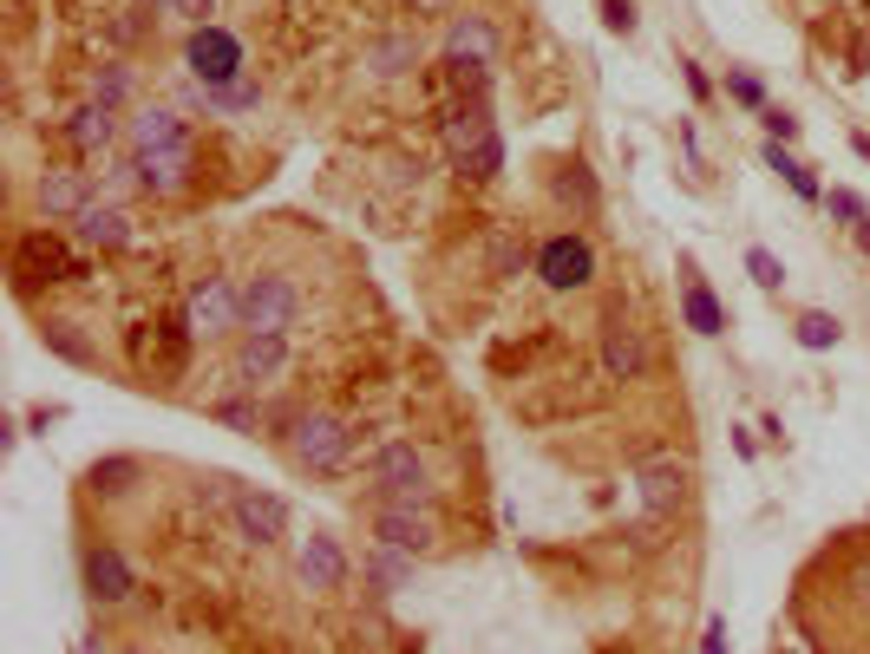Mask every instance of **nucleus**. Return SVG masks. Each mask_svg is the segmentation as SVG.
Here are the masks:
<instances>
[{
	"mask_svg": "<svg viewBox=\"0 0 870 654\" xmlns=\"http://www.w3.org/2000/svg\"><path fill=\"white\" fill-rule=\"evenodd\" d=\"M131 177H138V190H151V197L183 190V183H190V144H170V151H138V157H131Z\"/></svg>",
	"mask_w": 870,
	"mask_h": 654,
	"instance_id": "13",
	"label": "nucleus"
},
{
	"mask_svg": "<svg viewBox=\"0 0 870 654\" xmlns=\"http://www.w3.org/2000/svg\"><path fill=\"white\" fill-rule=\"evenodd\" d=\"M373 498L380 504H426V459L413 445H386L373 459Z\"/></svg>",
	"mask_w": 870,
	"mask_h": 654,
	"instance_id": "7",
	"label": "nucleus"
},
{
	"mask_svg": "<svg viewBox=\"0 0 870 654\" xmlns=\"http://www.w3.org/2000/svg\"><path fill=\"white\" fill-rule=\"evenodd\" d=\"M85 203H92V197H85V177H79V170H46V177H39V210H46V216H79Z\"/></svg>",
	"mask_w": 870,
	"mask_h": 654,
	"instance_id": "21",
	"label": "nucleus"
},
{
	"mask_svg": "<svg viewBox=\"0 0 870 654\" xmlns=\"http://www.w3.org/2000/svg\"><path fill=\"white\" fill-rule=\"evenodd\" d=\"M851 151H858V157L870 164V138H851Z\"/></svg>",
	"mask_w": 870,
	"mask_h": 654,
	"instance_id": "45",
	"label": "nucleus"
},
{
	"mask_svg": "<svg viewBox=\"0 0 870 654\" xmlns=\"http://www.w3.org/2000/svg\"><path fill=\"white\" fill-rule=\"evenodd\" d=\"M131 654H144V649H131Z\"/></svg>",
	"mask_w": 870,
	"mask_h": 654,
	"instance_id": "47",
	"label": "nucleus"
},
{
	"mask_svg": "<svg viewBox=\"0 0 870 654\" xmlns=\"http://www.w3.org/2000/svg\"><path fill=\"white\" fill-rule=\"evenodd\" d=\"M72 223H79V242H85V249H124V242H131V223H124V210H111V203H85Z\"/></svg>",
	"mask_w": 870,
	"mask_h": 654,
	"instance_id": "17",
	"label": "nucleus"
},
{
	"mask_svg": "<svg viewBox=\"0 0 870 654\" xmlns=\"http://www.w3.org/2000/svg\"><path fill=\"white\" fill-rule=\"evenodd\" d=\"M13 275H20V288H33V282H79L85 262L65 249V236H52V229H26V236L13 242Z\"/></svg>",
	"mask_w": 870,
	"mask_h": 654,
	"instance_id": "2",
	"label": "nucleus"
},
{
	"mask_svg": "<svg viewBox=\"0 0 870 654\" xmlns=\"http://www.w3.org/2000/svg\"><path fill=\"white\" fill-rule=\"evenodd\" d=\"M603 373L609 380H642L648 373V341L629 314H609L603 321Z\"/></svg>",
	"mask_w": 870,
	"mask_h": 654,
	"instance_id": "9",
	"label": "nucleus"
},
{
	"mask_svg": "<svg viewBox=\"0 0 870 654\" xmlns=\"http://www.w3.org/2000/svg\"><path fill=\"white\" fill-rule=\"evenodd\" d=\"M282 367H288V341H282V334H249V328H242L236 380H242V387H269V380H282Z\"/></svg>",
	"mask_w": 870,
	"mask_h": 654,
	"instance_id": "14",
	"label": "nucleus"
},
{
	"mask_svg": "<svg viewBox=\"0 0 870 654\" xmlns=\"http://www.w3.org/2000/svg\"><path fill=\"white\" fill-rule=\"evenodd\" d=\"M537 275H544L550 288H583V282L596 275V255H589L583 236H550V242L537 249Z\"/></svg>",
	"mask_w": 870,
	"mask_h": 654,
	"instance_id": "10",
	"label": "nucleus"
},
{
	"mask_svg": "<svg viewBox=\"0 0 870 654\" xmlns=\"http://www.w3.org/2000/svg\"><path fill=\"white\" fill-rule=\"evenodd\" d=\"M39 341H46V354H59V360H72V367H92L98 354H92V341L79 334V321H39Z\"/></svg>",
	"mask_w": 870,
	"mask_h": 654,
	"instance_id": "24",
	"label": "nucleus"
},
{
	"mask_svg": "<svg viewBox=\"0 0 870 654\" xmlns=\"http://www.w3.org/2000/svg\"><path fill=\"white\" fill-rule=\"evenodd\" d=\"M124 92H131V72H124V66H105V72L92 79V105H111V111H118Z\"/></svg>",
	"mask_w": 870,
	"mask_h": 654,
	"instance_id": "29",
	"label": "nucleus"
},
{
	"mask_svg": "<svg viewBox=\"0 0 870 654\" xmlns=\"http://www.w3.org/2000/svg\"><path fill=\"white\" fill-rule=\"evenodd\" d=\"M727 92H734L740 105H766V92H760V79H753V72H734V79H727Z\"/></svg>",
	"mask_w": 870,
	"mask_h": 654,
	"instance_id": "40",
	"label": "nucleus"
},
{
	"mask_svg": "<svg viewBox=\"0 0 870 654\" xmlns=\"http://www.w3.org/2000/svg\"><path fill=\"white\" fill-rule=\"evenodd\" d=\"M485 138H498V131H491V111H485L478 98H472V105H458V111L445 118V151H452V164H465Z\"/></svg>",
	"mask_w": 870,
	"mask_h": 654,
	"instance_id": "16",
	"label": "nucleus"
},
{
	"mask_svg": "<svg viewBox=\"0 0 870 654\" xmlns=\"http://www.w3.org/2000/svg\"><path fill=\"white\" fill-rule=\"evenodd\" d=\"M603 26L629 39V33H635V0H603Z\"/></svg>",
	"mask_w": 870,
	"mask_h": 654,
	"instance_id": "39",
	"label": "nucleus"
},
{
	"mask_svg": "<svg viewBox=\"0 0 870 654\" xmlns=\"http://www.w3.org/2000/svg\"><path fill=\"white\" fill-rule=\"evenodd\" d=\"M131 478H138V459H98L92 465V491H105V498H118Z\"/></svg>",
	"mask_w": 870,
	"mask_h": 654,
	"instance_id": "27",
	"label": "nucleus"
},
{
	"mask_svg": "<svg viewBox=\"0 0 870 654\" xmlns=\"http://www.w3.org/2000/svg\"><path fill=\"white\" fill-rule=\"evenodd\" d=\"M131 590H138V576H131V563H124L111 544L85 550V596H92L98 609H118V603H131Z\"/></svg>",
	"mask_w": 870,
	"mask_h": 654,
	"instance_id": "11",
	"label": "nucleus"
},
{
	"mask_svg": "<svg viewBox=\"0 0 870 654\" xmlns=\"http://www.w3.org/2000/svg\"><path fill=\"white\" fill-rule=\"evenodd\" d=\"M373 583H380V590H406V583H413L406 550H386V544H380V550H373Z\"/></svg>",
	"mask_w": 870,
	"mask_h": 654,
	"instance_id": "28",
	"label": "nucleus"
},
{
	"mask_svg": "<svg viewBox=\"0 0 870 654\" xmlns=\"http://www.w3.org/2000/svg\"><path fill=\"white\" fill-rule=\"evenodd\" d=\"M766 170H779V177H786V183H792V190H799L806 203H819V197H825V190H819V177H812V170H806V164H799V157H792V151H786L779 138L766 144Z\"/></svg>",
	"mask_w": 870,
	"mask_h": 654,
	"instance_id": "25",
	"label": "nucleus"
},
{
	"mask_svg": "<svg viewBox=\"0 0 870 654\" xmlns=\"http://www.w3.org/2000/svg\"><path fill=\"white\" fill-rule=\"evenodd\" d=\"M183 328L203 334V341L236 334V328H242V288H229V282H203V288H190V301H183Z\"/></svg>",
	"mask_w": 870,
	"mask_h": 654,
	"instance_id": "6",
	"label": "nucleus"
},
{
	"mask_svg": "<svg viewBox=\"0 0 870 654\" xmlns=\"http://www.w3.org/2000/svg\"><path fill=\"white\" fill-rule=\"evenodd\" d=\"M688 491H694V465H688V459L655 452V459L635 465V498H642L648 518H675V511L688 504Z\"/></svg>",
	"mask_w": 870,
	"mask_h": 654,
	"instance_id": "3",
	"label": "nucleus"
},
{
	"mask_svg": "<svg viewBox=\"0 0 870 654\" xmlns=\"http://www.w3.org/2000/svg\"><path fill=\"white\" fill-rule=\"evenodd\" d=\"M288 452H295V465H308V472H347V459H354V426H347L341 413H301L295 432H288Z\"/></svg>",
	"mask_w": 870,
	"mask_h": 654,
	"instance_id": "1",
	"label": "nucleus"
},
{
	"mask_svg": "<svg viewBox=\"0 0 870 654\" xmlns=\"http://www.w3.org/2000/svg\"><path fill=\"white\" fill-rule=\"evenodd\" d=\"M413 7H419V13H452L458 0H413Z\"/></svg>",
	"mask_w": 870,
	"mask_h": 654,
	"instance_id": "44",
	"label": "nucleus"
},
{
	"mask_svg": "<svg viewBox=\"0 0 870 654\" xmlns=\"http://www.w3.org/2000/svg\"><path fill=\"white\" fill-rule=\"evenodd\" d=\"M295 314H301V295H295L288 275H255L242 288V328L249 334H288Z\"/></svg>",
	"mask_w": 870,
	"mask_h": 654,
	"instance_id": "4",
	"label": "nucleus"
},
{
	"mask_svg": "<svg viewBox=\"0 0 870 654\" xmlns=\"http://www.w3.org/2000/svg\"><path fill=\"white\" fill-rule=\"evenodd\" d=\"M825 210H832L838 223H865V197H858V190H832V197H825Z\"/></svg>",
	"mask_w": 870,
	"mask_h": 654,
	"instance_id": "38",
	"label": "nucleus"
},
{
	"mask_svg": "<svg viewBox=\"0 0 870 654\" xmlns=\"http://www.w3.org/2000/svg\"><path fill=\"white\" fill-rule=\"evenodd\" d=\"M550 190H557V203H570L576 216H596V210H603V190H596V177H589V164H583V157H570V164H557V177H550Z\"/></svg>",
	"mask_w": 870,
	"mask_h": 654,
	"instance_id": "19",
	"label": "nucleus"
},
{
	"mask_svg": "<svg viewBox=\"0 0 870 654\" xmlns=\"http://www.w3.org/2000/svg\"><path fill=\"white\" fill-rule=\"evenodd\" d=\"M701 654H727V622H720V616L707 622V649H701Z\"/></svg>",
	"mask_w": 870,
	"mask_h": 654,
	"instance_id": "42",
	"label": "nucleus"
},
{
	"mask_svg": "<svg viewBox=\"0 0 870 654\" xmlns=\"http://www.w3.org/2000/svg\"><path fill=\"white\" fill-rule=\"evenodd\" d=\"M445 79H452V92L485 98V59H452V66H445Z\"/></svg>",
	"mask_w": 870,
	"mask_h": 654,
	"instance_id": "32",
	"label": "nucleus"
},
{
	"mask_svg": "<svg viewBox=\"0 0 870 654\" xmlns=\"http://www.w3.org/2000/svg\"><path fill=\"white\" fill-rule=\"evenodd\" d=\"M170 20H190V26H210V13H216V0H157Z\"/></svg>",
	"mask_w": 870,
	"mask_h": 654,
	"instance_id": "37",
	"label": "nucleus"
},
{
	"mask_svg": "<svg viewBox=\"0 0 870 654\" xmlns=\"http://www.w3.org/2000/svg\"><path fill=\"white\" fill-rule=\"evenodd\" d=\"M380 544L406 550V557H426L432 550V511L426 504H380Z\"/></svg>",
	"mask_w": 870,
	"mask_h": 654,
	"instance_id": "12",
	"label": "nucleus"
},
{
	"mask_svg": "<svg viewBox=\"0 0 870 654\" xmlns=\"http://www.w3.org/2000/svg\"><path fill=\"white\" fill-rule=\"evenodd\" d=\"M295 570H301V583H308V590H341L347 557H341V544H334V537H301Z\"/></svg>",
	"mask_w": 870,
	"mask_h": 654,
	"instance_id": "15",
	"label": "nucleus"
},
{
	"mask_svg": "<svg viewBox=\"0 0 870 654\" xmlns=\"http://www.w3.org/2000/svg\"><path fill=\"white\" fill-rule=\"evenodd\" d=\"M183 66L203 79V92H216V85L242 79V39H236V33H223V26H196V33H190V46H183Z\"/></svg>",
	"mask_w": 870,
	"mask_h": 654,
	"instance_id": "5",
	"label": "nucleus"
},
{
	"mask_svg": "<svg viewBox=\"0 0 870 654\" xmlns=\"http://www.w3.org/2000/svg\"><path fill=\"white\" fill-rule=\"evenodd\" d=\"M65 138H72V151H111V138H118V118H111V105H79L72 118H65Z\"/></svg>",
	"mask_w": 870,
	"mask_h": 654,
	"instance_id": "18",
	"label": "nucleus"
},
{
	"mask_svg": "<svg viewBox=\"0 0 870 654\" xmlns=\"http://www.w3.org/2000/svg\"><path fill=\"white\" fill-rule=\"evenodd\" d=\"M766 131H773V138L786 144V138L799 131V118H792V111H779V105H766Z\"/></svg>",
	"mask_w": 870,
	"mask_h": 654,
	"instance_id": "41",
	"label": "nucleus"
},
{
	"mask_svg": "<svg viewBox=\"0 0 870 654\" xmlns=\"http://www.w3.org/2000/svg\"><path fill=\"white\" fill-rule=\"evenodd\" d=\"M747 275H753L760 288H786V262H779L773 249H747Z\"/></svg>",
	"mask_w": 870,
	"mask_h": 654,
	"instance_id": "31",
	"label": "nucleus"
},
{
	"mask_svg": "<svg viewBox=\"0 0 870 654\" xmlns=\"http://www.w3.org/2000/svg\"><path fill=\"white\" fill-rule=\"evenodd\" d=\"M413 59H419V46H413L406 33H380V39H373V46L360 52V66H367L373 79H400V72L413 66Z\"/></svg>",
	"mask_w": 870,
	"mask_h": 654,
	"instance_id": "22",
	"label": "nucleus"
},
{
	"mask_svg": "<svg viewBox=\"0 0 870 654\" xmlns=\"http://www.w3.org/2000/svg\"><path fill=\"white\" fill-rule=\"evenodd\" d=\"M216 419H223V426H236V432H255V426H262V413H255L249 400H223V406H216Z\"/></svg>",
	"mask_w": 870,
	"mask_h": 654,
	"instance_id": "36",
	"label": "nucleus"
},
{
	"mask_svg": "<svg viewBox=\"0 0 870 654\" xmlns=\"http://www.w3.org/2000/svg\"><path fill=\"white\" fill-rule=\"evenodd\" d=\"M851 590H858V603H865V609H870V557H865V563H858V570H851Z\"/></svg>",
	"mask_w": 870,
	"mask_h": 654,
	"instance_id": "43",
	"label": "nucleus"
},
{
	"mask_svg": "<svg viewBox=\"0 0 870 654\" xmlns=\"http://www.w3.org/2000/svg\"><path fill=\"white\" fill-rule=\"evenodd\" d=\"M229 518H236V531H242L249 544H282V537H288V504H282L275 491L242 485L236 504H229Z\"/></svg>",
	"mask_w": 870,
	"mask_h": 654,
	"instance_id": "8",
	"label": "nucleus"
},
{
	"mask_svg": "<svg viewBox=\"0 0 870 654\" xmlns=\"http://www.w3.org/2000/svg\"><path fill=\"white\" fill-rule=\"evenodd\" d=\"M681 314H688L694 334H720V328H727V308L714 301V288H707L694 269H688V288H681Z\"/></svg>",
	"mask_w": 870,
	"mask_h": 654,
	"instance_id": "23",
	"label": "nucleus"
},
{
	"mask_svg": "<svg viewBox=\"0 0 870 654\" xmlns=\"http://www.w3.org/2000/svg\"><path fill=\"white\" fill-rule=\"evenodd\" d=\"M216 111H242V105H255V85L249 79H229V85H216V92H203Z\"/></svg>",
	"mask_w": 870,
	"mask_h": 654,
	"instance_id": "35",
	"label": "nucleus"
},
{
	"mask_svg": "<svg viewBox=\"0 0 870 654\" xmlns=\"http://www.w3.org/2000/svg\"><path fill=\"white\" fill-rule=\"evenodd\" d=\"M458 170H465V177H498V170H504V144H498V138H485V144H478Z\"/></svg>",
	"mask_w": 870,
	"mask_h": 654,
	"instance_id": "33",
	"label": "nucleus"
},
{
	"mask_svg": "<svg viewBox=\"0 0 870 654\" xmlns=\"http://www.w3.org/2000/svg\"><path fill=\"white\" fill-rule=\"evenodd\" d=\"M485 255H491V275H517V269H524V242H517V236H491Z\"/></svg>",
	"mask_w": 870,
	"mask_h": 654,
	"instance_id": "34",
	"label": "nucleus"
},
{
	"mask_svg": "<svg viewBox=\"0 0 870 654\" xmlns=\"http://www.w3.org/2000/svg\"><path fill=\"white\" fill-rule=\"evenodd\" d=\"M445 46H452V59H485L491 52V26L485 20H452V33H445Z\"/></svg>",
	"mask_w": 870,
	"mask_h": 654,
	"instance_id": "26",
	"label": "nucleus"
},
{
	"mask_svg": "<svg viewBox=\"0 0 870 654\" xmlns=\"http://www.w3.org/2000/svg\"><path fill=\"white\" fill-rule=\"evenodd\" d=\"M858 242H865V249H870V216H865V223H858Z\"/></svg>",
	"mask_w": 870,
	"mask_h": 654,
	"instance_id": "46",
	"label": "nucleus"
},
{
	"mask_svg": "<svg viewBox=\"0 0 870 654\" xmlns=\"http://www.w3.org/2000/svg\"><path fill=\"white\" fill-rule=\"evenodd\" d=\"M170 144H190V138H183V124H177V111L151 105V111H138V118H131V157H138V151H170Z\"/></svg>",
	"mask_w": 870,
	"mask_h": 654,
	"instance_id": "20",
	"label": "nucleus"
},
{
	"mask_svg": "<svg viewBox=\"0 0 870 654\" xmlns=\"http://www.w3.org/2000/svg\"><path fill=\"white\" fill-rule=\"evenodd\" d=\"M838 334H845V328H838L832 314H799V347L819 354V347H838Z\"/></svg>",
	"mask_w": 870,
	"mask_h": 654,
	"instance_id": "30",
	"label": "nucleus"
}]
</instances>
